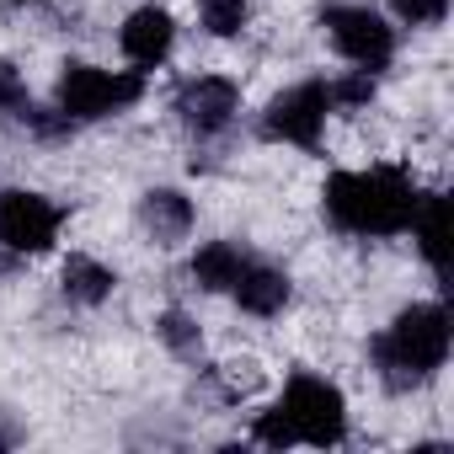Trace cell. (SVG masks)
I'll return each mask as SVG.
<instances>
[{
	"label": "cell",
	"instance_id": "cell-11",
	"mask_svg": "<svg viewBox=\"0 0 454 454\" xmlns=\"http://www.w3.org/2000/svg\"><path fill=\"white\" fill-rule=\"evenodd\" d=\"M406 231L417 236V252L427 257V268L443 278V273H449V203H443L438 192H422Z\"/></svg>",
	"mask_w": 454,
	"mask_h": 454
},
{
	"label": "cell",
	"instance_id": "cell-19",
	"mask_svg": "<svg viewBox=\"0 0 454 454\" xmlns=\"http://www.w3.org/2000/svg\"><path fill=\"white\" fill-rule=\"evenodd\" d=\"M160 337H166L171 348H182V353L198 342V337H192V326H187V316H176V310H171V316H160Z\"/></svg>",
	"mask_w": 454,
	"mask_h": 454
},
{
	"label": "cell",
	"instance_id": "cell-7",
	"mask_svg": "<svg viewBox=\"0 0 454 454\" xmlns=\"http://www.w3.org/2000/svg\"><path fill=\"white\" fill-rule=\"evenodd\" d=\"M65 231V208L43 192H27V187H12L0 192V247L6 252H22V257H38L59 241Z\"/></svg>",
	"mask_w": 454,
	"mask_h": 454
},
{
	"label": "cell",
	"instance_id": "cell-17",
	"mask_svg": "<svg viewBox=\"0 0 454 454\" xmlns=\"http://www.w3.org/2000/svg\"><path fill=\"white\" fill-rule=\"evenodd\" d=\"M406 27H438L449 17V0H390Z\"/></svg>",
	"mask_w": 454,
	"mask_h": 454
},
{
	"label": "cell",
	"instance_id": "cell-12",
	"mask_svg": "<svg viewBox=\"0 0 454 454\" xmlns=\"http://www.w3.org/2000/svg\"><path fill=\"white\" fill-rule=\"evenodd\" d=\"M139 219H145V231H150L160 247H171V241H182V236L192 231V203H187L176 187H155V192H145Z\"/></svg>",
	"mask_w": 454,
	"mask_h": 454
},
{
	"label": "cell",
	"instance_id": "cell-2",
	"mask_svg": "<svg viewBox=\"0 0 454 454\" xmlns=\"http://www.w3.org/2000/svg\"><path fill=\"white\" fill-rule=\"evenodd\" d=\"M348 433V401L332 380H316V374H294L284 385V395L257 417V443H273V449H289V443H342Z\"/></svg>",
	"mask_w": 454,
	"mask_h": 454
},
{
	"label": "cell",
	"instance_id": "cell-13",
	"mask_svg": "<svg viewBox=\"0 0 454 454\" xmlns=\"http://www.w3.org/2000/svg\"><path fill=\"white\" fill-rule=\"evenodd\" d=\"M241 268H247V257H241V247H231V241H208V247L192 252V278H198L208 294H231V284L241 278Z\"/></svg>",
	"mask_w": 454,
	"mask_h": 454
},
{
	"label": "cell",
	"instance_id": "cell-10",
	"mask_svg": "<svg viewBox=\"0 0 454 454\" xmlns=\"http://www.w3.org/2000/svg\"><path fill=\"white\" fill-rule=\"evenodd\" d=\"M231 294L241 300L247 316H278L294 289H289V273H284V268H268V262H252V257H247V268H241V278L231 284Z\"/></svg>",
	"mask_w": 454,
	"mask_h": 454
},
{
	"label": "cell",
	"instance_id": "cell-9",
	"mask_svg": "<svg viewBox=\"0 0 454 454\" xmlns=\"http://www.w3.org/2000/svg\"><path fill=\"white\" fill-rule=\"evenodd\" d=\"M171 43H176V22H171L166 6H139V12H129V22H123V33H118V49H123V59H129L139 75L155 70V65H166Z\"/></svg>",
	"mask_w": 454,
	"mask_h": 454
},
{
	"label": "cell",
	"instance_id": "cell-16",
	"mask_svg": "<svg viewBox=\"0 0 454 454\" xmlns=\"http://www.w3.org/2000/svg\"><path fill=\"white\" fill-rule=\"evenodd\" d=\"M0 113H12V118L33 113V91H27V81L12 59H0Z\"/></svg>",
	"mask_w": 454,
	"mask_h": 454
},
{
	"label": "cell",
	"instance_id": "cell-18",
	"mask_svg": "<svg viewBox=\"0 0 454 454\" xmlns=\"http://www.w3.org/2000/svg\"><path fill=\"white\" fill-rule=\"evenodd\" d=\"M374 102V75H348V81H332V107H364Z\"/></svg>",
	"mask_w": 454,
	"mask_h": 454
},
{
	"label": "cell",
	"instance_id": "cell-5",
	"mask_svg": "<svg viewBox=\"0 0 454 454\" xmlns=\"http://www.w3.org/2000/svg\"><path fill=\"white\" fill-rule=\"evenodd\" d=\"M321 27H326L332 49H337L348 65H358L364 75H380V70L395 59V27H390L380 12H369V6H332V12L321 17Z\"/></svg>",
	"mask_w": 454,
	"mask_h": 454
},
{
	"label": "cell",
	"instance_id": "cell-14",
	"mask_svg": "<svg viewBox=\"0 0 454 454\" xmlns=\"http://www.w3.org/2000/svg\"><path fill=\"white\" fill-rule=\"evenodd\" d=\"M113 289H118V273H113L107 262H97V257H70V262H65V300H75V305H102Z\"/></svg>",
	"mask_w": 454,
	"mask_h": 454
},
{
	"label": "cell",
	"instance_id": "cell-20",
	"mask_svg": "<svg viewBox=\"0 0 454 454\" xmlns=\"http://www.w3.org/2000/svg\"><path fill=\"white\" fill-rule=\"evenodd\" d=\"M17 6H33V0H17Z\"/></svg>",
	"mask_w": 454,
	"mask_h": 454
},
{
	"label": "cell",
	"instance_id": "cell-15",
	"mask_svg": "<svg viewBox=\"0 0 454 454\" xmlns=\"http://www.w3.org/2000/svg\"><path fill=\"white\" fill-rule=\"evenodd\" d=\"M198 22L208 38H241L252 22V6L247 0H198Z\"/></svg>",
	"mask_w": 454,
	"mask_h": 454
},
{
	"label": "cell",
	"instance_id": "cell-6",
	"mask_svg": "<svg viewBox=\"0 0 454 454\" xmlns=\"http://www.w3.org/2000/svg\"><path fill=\"white\" fill-rule=\"evenodd\" d=\"M326 118H332V86L326 81H300L289 91H278L262 113V134L278 139V145H300V150H316L321 134H326Z\"/></svg>",
	"mask_w": 454,
	"mask_h": 454
},
{
	"label": "cell",
	"instance_id": "cell-1",
	"mask_svg": "<svg viewBox=\"0 0 454 454\" xmlns=\"http://www.w3.org/2000/svg\"><path fill=\"white\" fill-rule=\"evenodd\" d=\"M417 176L406 166H369V171H337L321 192L326 214L348 236H401L417 214Z\"/></svg>",
	"mask_w": 454,
	"mask_h": 454
},
{
	"label": "cell",
	"instance_id": "cell-4",
	"mask_svg": "<svg viewBox=\"0 0 454 454\" xmlns=\"http://www.w3.org/2000/svg\"><path fill=\"white\" fill-rule=\"evenodd\" d=\"M145 97V75L139 70H102V65H65L59 86H54V107L65 123H97L113 118L123 107H134Z\"/></svg>",
	"mask_w": 454,
	"mask_h": 454
},
{
	"label": "cell",
	"instance_id": "cell-8",
	"mask_svg": "<svg viewBox=\"0 0 454 454\" xmlns=\"http://www.w3.org/2000/svg\"><path fill=\"white\" fill-rule=\"evenodd\" d=\"M241 113V86L231 75H192L176 86V118L198 134V139H214L236 123Z\"/></svg>",
	"mask_w": 454,
	"mask_h": 454
},
{
	"label": "cell",
	"instance_id": "cell-3",
	"mask_svg": "<svg viewBox=\"0 0 454 454\" xmlns=\"http://www.w3.org/2000/svg\"><path fill=\"white\" fill-rule=\"evenodd\" d=\"M374 358H380V369H385L390 385H417V380L438 374L443 358H449V310L443 305H411V310H401L385 326V337L374 342Z\"/></svg>",
	"mask_w": 454,
	"mask_h": 454
}]
</instances>
